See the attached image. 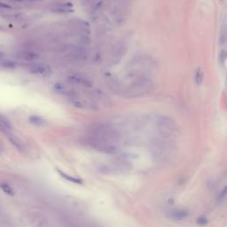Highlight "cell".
I'll list each match as a JSON object with an SVG mask.
<instances>
[{
	"label": "cell",
	"mask_w": 227,
	"mask_h": 227,
	"mask_svg": "<svg viewBox=\"0 0 227 227\" xmlns=\"http://www.w3.org/2000/svg\"><path fill=\"white\" fill-rule=\"evenodd\" d=\"M118 140L119 135L116 130L108 126L100 125L92 130L89 143L97 150L105 153H113L116 150L115 144Z\"/></svg>",
	"instance_id": "cell-1"
},
{
	"label": "cell",
	"mask_w": 227,
	"mask_h": 227,
	"mask_svg": "<svg viewBox=\"0 0 227 227\" xmlns=\"http://www.w3.org/2000/svg\"><path fill=\"white\" fill-rule=\"evenodd\" d=\"M153 88V82L150 78L147 76H138L123 89V93L128 97H140L150 93Z\"/></svg>",
	"instance_id": "cell-2"
},
{
	"label": "cell",
	"mask_w": 227,
	"mask_h": 227,
	"mask_svg": "<svg viewBox=\"0 0 227 227\" xmlns=\"http://www.w3.org/2000/svg\"><path fill=\"white\" fill-rule=\"evenodd\" d=\"M155 124L161 133L164 135H171L176 130V123L170 116L159 115L155 118Z\"/></svg>",
	"instance_id": "cell-3"
},
{
	"label": "cell",
	"mask_w": 227,
	"mask_h": 227,
	"mask_svg": "<svg viewBox=\"0 0 227 227\" xmlns=\"http://www.w3.org/2000/svg\"><path fill=\"white\" fill-rule=\"evenodd\" d=\"M68 81L72 83H76V85H79L81 86L86 87V88H91L93 83L92 82L87 78L85 76H81V75H77V74H74L71 75L70 76L67 77Z\"/></svg>",
	"instance_id": "cell-4"
},
{
	"label": "cell",
	"mask_w": 227,
	"mask_h": 227,
	"mask_svg": "<svg viewBox=\"0 0 227 227\" xmlns=\"http://www.w3.org/2000/svg\"><path fill=\"white\" fill-rule=\"evenodd\" d=\"M29 72L35 76H49L52 73V69L48 65L35 64L29 67Z\"/></svg>",
	"instance_id": "cell-5"
},
{
	"label": "cell",
	"mask_w": 227,
	"mask_h": 227,
	"mask_svg": "<svg viewBox=\"0 0 227 227\" xmlns=\"http://www.w3.org/2000/svg\"><path fill=\"white\" fill-rule=\"evenodd\" d=\"M12 130H13V126L8 119L5 116L0 115V131L5 135H8L11 133Z\"/></svg>",
	"instance_id": "cell-6"
},
{
	"label": "cell",
	"mask_w": 227,
	"mask_h": 227,
	"mask_svg": "<svg viewBox=\"0 0 227 227\" xmlns=\"http://www.w3.org/2000/svg\"><path fill=\"white\" fill-rule=\"evenodd\" d=\"M16 56L20 59H23V61H35V59H37L38 58V55L37 53L33 52H29V51L20 52L17 53Z\"/></svg>",
	"instance_id": "cell-7"
},
{
	"label": "cell",
	"mask_w": 227,
	"mask_h": 227,
	"mask_svg": "<svg viewBox=\"0 0 227 227\" xmlns=\"http://www.w3.org/2000/svg\"><path fill=\"white\" fill-rule=\"evenodd\" d=\"M6 136H7L9 141H10L12 144H13L18 150H20V151H21V152L24 150V145H23V143H22L17 137H15L14 134H12V133H9V134L6 135Z\"/></svg>",
	"instance_id": "cell-8"
},
{
	"label": "cell",
	"mask_w": 227,
	"mask_h": 227,
	"mask_svg": "<svg viewBox=\"0 0 227 227\" xmlns=\"http://www.w3.org/2000/svg\"><path fill=\"white\" fill-rule=\"evenodd\" d=\"M0 67L5 69H15L18 67V63L12 59H0Z\"/></svg>",
	"instance_id": "cell-9"
},
{
	"label": "cell",
	"mask_w": 227,
	"mask_h": 227,
	"mask_svg": "<svg viewBox=\"0 0 227 227\" xmlns=\"http://www.w3.org/2000/svg\"><path fill=\"white\" fill-rule=\"evenodd\" d=\"M70 102L72 103V105H74L76 107H78V108H85V109H91V108H94L93 106H90V103H87L83 100H77V99H73V100H70Z\"/></svg>",
	"instance_id": "cell-10"
},
{
	"label": "cell",
	"mask_w": 227,
	"mask_h": 227,
	"mask_svg": "<svg viewBox=\"0 0 227 227\" xmlns=\"http://www.w3.org/2000/svg\"><path fill=\"white\" fill-rule=\"evenodd\" d=\"M58 173L61 175L64 179H66V180L71 182V183H74V184H77V185H82V181L81 180V179L77 178V177H72V176H70V175H67L66 173H64L63 171H61L59 170H57Z\"/></svg>",
	"instance_id": "cell-11"
},
{
	"label": "cell",
	"mask_w": 227,
	"mask_h": 227,
	"mask_svg": "<svg viewBox=\"0 0 227 227\" xmlns=\"http://www.w3.org/2000/svg\"><path fill=\"white\" fill-rule=\"evenodd\" d=\"M29 122L35 126H43L45 123L44 118L39 115H30L29 116Z\"/></svg>",
	"instance_id": "cell-12"
},
{
	"label": "cell",
	"mask_w": 227,
	"mask_h": 227,
	"mask_svg": "<svg viewBox=\"0 0 227 227\" xmlns=\"http://www.w3.org/2000/svg\"><path fill=\"white\" fill-rule=\"evenodd\" d=\"M203 78H204V73H203L202 69L199 67L195 73V82L197 85H201L203 82Z\"/></svg>",
	"instance_id": "cell-13"
},
{
	"label": "cell",
	"mask_w": 227,
	"mask_h": 227,
	"mask_svg": "<svg viewBox=\"0 0 227 227\" xmlns=\"http://www.w3.org/2000/svg\"><path fill=\"white\" fill-rule=\"evenodd\" d=\"M0 188L2 189V191H3L5 194H8V195L13 196V195L14 194V189L12 188L9 185H7V184H1V185H0Z\"/></svg>",
	"instance_id": "cell-14"
},
{
	"label": "cell",
	"mask_w": 227,
	"mask_h": 227,
	"mask_svg": "<svg viewBox=\"0 0 227 227\" xmlns=\"http://www.w3.org/2000/svg\"><path fill=\"white\" fill-rule=\"evenodd\" d=\"M220 31V44H224L227 42V28L223 26Z\"/></svg>",
	"instance_id": "cell-15"
},
{
	"label": "cell",
	"mask_w": 227,
	"mask_h": 227,
	"mask_svg": "<svg viewBox=\"0 0 227 227\" xmlns=\"http://www.w3.org/2000/svg\"><path fill=\"white\" fill-rule=\"evenodd\" d=\"M70 10V8L66 5H58L54 8L55 12H61V13H66V12H68Z\"/></svg>",
	"instance_id": "cell-16"
},
{
	"label": "cell",
	"mask_w": 227,
	"mask_h": 227,
	"mask_svg": "<svg viewBox=\"0 0 227 227\" xmlns=\"http://www.w3.org/2000/svg\"><path fill=\"white\" fill-rule=\"evenodd\" d=\"M227 194V186L224 187V189H223V191L220 192V194H219V199L218 200H223V198H224Z\"/></svg>",
	"instance_id": "cell-17"
},
{
	"label": "cell",
	"mask_w": 227,
	"mask_h": 227,
	"mask_svg": "<svg viewBox=\"0 0 227 227\" xmlns=\"http://www.w3.org/2000/svg\"><path fill=\"white\" fill-rule=\"evenodd\" d=\"M227 52H225V51H222L221 52H220V61H222V62H224L225 59H226V58H227V54H226Z\"/></svg>",
	"instance_id": "cell-18"
},
{
	"label": "cell",
	"mask_w": 227,
	"mask_h": 227,
	"mask_svg": "<svg viewBox=\"0 0 227 227\" xmlns=\"http://www.w3.org/2000/svg\"><path fill=\"white\" fill-rule=\"evenodd\" d=\"M5 52H0V59H3L5 57Z\"/></svg>",
	"instance_id": "cell-19"
}]
</instances>
